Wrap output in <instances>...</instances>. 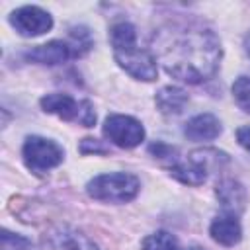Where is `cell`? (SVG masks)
<instances>
[{
	"label": "cell",
	"instance_id": "obj_1",
	"mask_svg": "<svg viewBox=\"0 0 250 250\" xmlns=\"http://www.w3.org/2000/svg\"><path fill=\"white\" fill-rule=\"evenodd\" d=\"M156 61L182 82L201 84L215 76L223 47L213 29L197 23H168L154 33Z\"/></svg>",
	"mask_w": 250,
	"mask_h": 250
},
{
	"label": "cell",
	"instance_id": "obj_2",
	"mask_svg": "<svg viewBox=\"0 0 250 250\" xmlns=\"http://www.w3.org/2000/svg\"><path fill=\"white\" fill-rule=\"evenodd\" d=\"M109 43L113 49L115 62L133 78L143 82L156 80L158 64L156 57L148 51L139 47L135 25L129 21H117L109 27Z\"/></svg>",
	"mask_w": 250,
	"mask_h": 250
},
{
	"label": "cell",
	"instance_id": "obj_3",
	"mask_svg": "<svg viewBox=\"0 0 250 250\" xmlns=\"http://www.w3.org/2000/svg\"><path fill=\"white\" fill-rule=\"evenodd\" d=\"M141 191V180L129 172H109L94 176L86 184V193L104 203H127Z\"/></svg>",
	"mask_w": 250,
	"mask_h": 250
},
{
	"label": "cell",
	"instance_id": "obj_4",
	"mask_svg": "<svg viewBox=\"0 0 250 250\" xmlns=\"http://www.w3.org/2000/svg\"><path fill=\"white\" fill-rule=\"evenodd\" d=\"M21 158H23V164L27 170L41 176V174L57 168L64 160V150L53 139H47L41 135H29L23 141Z\"/></svg>",
	"mask_w": 250,
	"mask_h": 250
},
{
	"label": "cell",
	"instance_id": "obj_5",
	"mask_svg": "<svg viewBox=\"0 0 250 250\" xmlns=\"http://www.w3.org/2000/svg\"><path fill=\"white\" fill-rule=\"evenodd\" d=\"M39 105L45 113H53L64 121L80 123L82 127H94L96 109L90 100H74L70 94L53 92L39 100Z\"/></svg>",
	"mask_w": 250,
	"mask_h": 250
},
{
	"label": "cell",
	"instance_id": "obj_6",
	"mask_svg": "<svg viewBox=\"0 0 250 250\" xmlns=\"http://www.w3.org/2000/svg\"><path fill=\"white\" fill-rule=\"evenodd\" d=\"M104 135L119 148H135L145 141V127L131 115L111 113L104 121Z\"/></svg>",
	"mask_w": 250,
	"mask_h": 250
},
{
	"label": "cell",
	"instance_id": "obj_7",
	"mask_svg": "<svg viewBox=\"0 0 250 250\" xmlns=\"http://www.w3.org/2000/svg\"><path fill=\"white\" fill-rule=\"evenodd\" d=\"M10 25L21 37H37L53 27V18L39 6H21L10 14Z\"/></svg>",
	"mask_w": 250,
	"mask_h": 250
},
{
	"label": "cell",
	"instance_id": "obj_8",
	"mask_svg": "<svg viewBox=\"0 0 250 250\" xmlns=\"http://www.w3.org/2000/svg\"><path fill=\"white\" fill-rule=\"evenodd\" d=\"M76 57H80V55H78L76 47L70 43V39L68 41L53 39V41L37 45L25 53L27 61L37 62V64H47V66H55V64L66 62L68 59H76Z\"/></svg>",
	"mask_w": 250,
	"mask_h": 250
},
{
	"label": "cell",
	"instance_id": "obj_9",
	"mask_svg": "<svg viewBox=\"0 0 250 250\" xmlns=\"http://www.w3.org/2000/svg\"><path fill=\"white\" fill-rule=\"evenodd\" d=\"M215 195H217L221 207L225 209V213L238 217L246 207V189L240 182H236L232 178L221 180L215 186Z\"/></svg>",
	"mask_w": 250,
	"mask_h": 250
},
{
	"label": "cell",
	"instance_id": "obj_10",
	"mask_svg": "<svg viewBox=\"0 0 250 250\" xmlns=\"http://www.w3.org/2000/svg\"><path fill=\"white\" fill-rule=\"evenodd\" d=\"M211 238L221 246H234L242 240V227L236 215L221 213L209 225Z\"/></svg>",
	"mask_w": 250,
	"mask_h": 250
},
{
	"label": "cell",
	"instance_id": "obj_11",
	"mask_svg": "<svg viewBox=\"0 0 250 250\" xmlns=\"http://www.w3.org/2000/svg\"><path fill=\"white\" fill-rule=\"evenodd\" d=\"M51 250H98V246L80 230L70 227H59L49 234Z\"/></svg>",
	"mask_w": 250,
	"mask_h": 250
},
{
	"label": "cell",
	"instance_id": "obj_12",
	"mask_svg": "<svg viewBox=\"0 0 250 250\" xmlns=\"http://www.w3.org/2000/svg\"><path fill=\"white\" fill-rule=\"evenodd\" d=\"M223 133L219 117L213 113H199L184 125V135L191 141H213Z\"/></svg>",
	"mask_w": 250,
	"mask_h": 250
},
{
	"label": "cell",
	"instance_id": "obj_13",
	"mask_svg": "<svg viewBox=\"0 0 250 250\" xmlns=\"http://www.w3.org/2000/svg\"><path fill=\"white\" fill-rule=\"evenodd\" d=\"M156 107L160 109V113L164 115H178L184 111V107L189 102V96L186 90L178 88V86H164L156 92L154 96Z\"/></svg>",
	"mask_w": 250,
	"mask_h": 250
},
{
	"label": "cell",
	"instance_id": "obj_14",
	"mask_svg": "<svg viewBox=\"0 0 250 250\" xmlns=\"http://www.w3.org/2000/svg\"><path fill=\"white\" fill-rule=\"evenodd\" d=\"M141 248L143 250H182L178 238L168 230H156L145 236Z\"/></svg>",
	"mask_w": 250,
	"mask_h": 250
},
{
	"label": "cell",
	"instance_id": "obj_15",
	"mask_svg": "<svg viewBox=\"0 0 250 250\" xmlns=\"http://www.w3.org/2000/svg\"><path fill=\"white\" fill-rule=\"evenodd\" d=\"M232 98H234V102H236V105L242 109V111H246V113H250V76H238L234 82H232Z\"/></svg>",
	"mask_w": 250,
	"mask_h": 250
},
{
	"label": "cell",
	"instance_id": "obj_16",
	"mask_svg": "<svg viewBox=\"0 0 250 250\" xmlns=\"http://www.w3.org/2000/svg\"><path fill=\"white\" fill-rule=\"evenodd\" d=\"M31 242L21 236V234H14L10 230H2V250H29Z\"/></svg>",
	"mask_w": 250,
	"mask_h": 250
},
{
	"label": "cell",
	"instance_id": "obj_17",
	"mask_svg": "<svg viewBox=\"0 0 250 250\" xmlns=\"http://www.w3.org/2000/svg\"><path fill=\"white\" fill-rule=\"evenodd\" d=\"M148 152L154 156V158H158V160H168L170 164L178 158V148L176 146H170V145H166V143H152L150 146H148ZM168 164V166H170Z\"/></svg>",
	"mask_w": 250,
	"mask_h": 250
},
{
	"label": "cell",
	"instance_id": "obj_18",
	"mask_svg": "<svg viewBox=\"0 0 250 250\" xmlns=\"http://www.w3.org/2000/svg\"><path fill=\"white\" fill-rule=\"evenodd\" d=\"M80 152L82 154H105L107 152V146L102 145V141L98 139H92V137H86L80 141Z\"/></svg>",
	"mask_w": 250,
	"mask_h": 250
},
{
	"label": "cell",
	"instance_id": "obj_19",
	"mask_svg": "<svg viewBox=\"0 0 250 250\" xmlns=\"http://www.w3.org/2000/svg\"><path fill=\"white\" fill-rule=\"evenodd\" d=\"M236 141L242 148H246L250 152V125H244V127L236 129Z\"/></svg>",
	"mask_w": 250,
	"mask_h": 250
},
{
	"label": "cell",
	"instance_id": "obj_20",
	"mask_svg": "<svg viewBox=\"0 0 250 250\" xmlns=\"http://www.w3.org/2000/svg\"><path fill=\"white\" fill-rule=\"evenodd\" d=\"M188 250H203V248H201V246H189Z\"/></svg>",
	"mask_w": 250,
	"mask_h": 250
},
{
	"label": "cell",
	"instance_id": "obj_21",
	"mask_svg": "<svg viewBox=\"0 0 250 250\" xmlns=\"http://www.w3.org/2000/svg\"><path fill=\"white\" fill-rule=\"evenodd\" d=\"M246 45H248V53H250V35H248V39H246Z\"/></svg>",
	"mask_w": 250,
	"mask_h": 250
}]
</instances>
